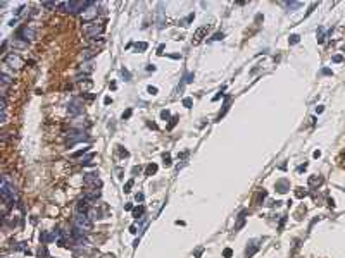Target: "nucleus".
<instances>
[{
	"mask_svg": "<svg viewBox=\"0 0 345 258\" xmlns=\"http://www.w3.org/2000/svg\"><path fill=\"white\" fill-rule=\"evenodd\" d=\"M192 103H193L192 98H185V100H183V105H185V107H192Z\"/></svg>",
	"mask_w": 345,
	"mask_h": 258,
	"instance_id": "obj_24",
	"label": "nucleus"
},
{
	"mask_svg": "<svg viewBox=\"0 0 345 258\" xmlns=\"http://www.w3.org/2000/svg\"><path fill=\"white\" fill-rule=\"evenodd\" d=\"M333 60H335V62H340V60H342V57H340V55H335V57H333Z\"/></svg>",
	"mask_w": 345,
	"mask_h": 258,
	"instance_id": "obj_34",
	"label": "nucleus"
},
{
	"mask_svg": "<svg viewBox=\"0 0 345 258\" xmlns=\"http://www.w3.org/2000/svg\"><path fill=\"white\" fill-rule=\"evenodd\" d=\"M68 110H69V114H71V115H78V114H81L83 109H81V103H80V100H73V102L69 103Z\"/></svg>",
	"mask_w": 345,
	"mask_h": 258,
	"instance_id": "obj_12",
	"label": "nucleus"
},
{
	"mask_svg": "<svg viewBox=\"0 0 345 258\" xmlns=\"http://www.w3.org/2000/svg\"><path fill=\"white\" fill-rule=\"evenodd\" d=\"M323 184V177L321 175H310L309 177V186L310 188H319Z\"/></svg>",
	"mask_w": 345,
	"mask_h": 258,
	"instance_id": "obj_13",
	"label": "nucleus"
},
{
	"mask_svg": "<svg viewBox=\"0 0 345 258\" xmlns=\"http://www.w3.org/2000/svg\"><path fill=\"white\" fill-rule=\"evenodd\" d=\"M83 31H85V35L90 36V38H98V36H102V33L105 31V26H104V22H90V24H86V26L83 28Z\"/></svg>",
	"mask_w": 345,
	"mask_h": 258,
	"instance_id": "obj_4",
	"label": "nucleus"
},
{
	"mask_svg": "<svg viewBox=\"0 0 345 258\" xmlns=\"http://www.w3.org/2000/svg\"><path fill=\"white\" fill-rule=\"evenodd\" d=\"M171 164V157L169 155H164V165H169Z\"/></svg>",
	"mask_w": 345,
	"mask_h": 258,
	"instance_id": "obj_27",
	"label": "nucleus"
},
{
	"mask_svg": "<svg viewBox=\"0 0 345 258\" xmlns=\"http://www.w3.org/2000/svg\"><path fill=\"white\" fill-rule=\"evenodd\" d=\"M93 4H95V2H74V0H71V2L61 4V9L64 12H69V14H78V12L83 14V12H85L90 5H93Z\"/></svg>",
	"mask_w": 345,
	"mask_h": 258,
	"instance_id": "obj_2",
	"label": "nucleus"
},
{
	"mask_svg": "<svg viewBox=\"0 0 345 258\" xmlns=\"http://www.w3.org/2000/svg\"><path fill=\"white\" fill-rule=\"evenodd\" d=\"M4 64H5L7 67H10V69H22L24 67V60L21 59L17 54H7L5 59H4Z\"/></svg>",
	"mask_w": 345,
	"mask_h": 258,
	"instance_id": "obj_5",
	"label": "nucleus"
},
{
	"mask_svg": "<svg viewBox=\"0 0 345 258\" xmlns=\"http://www.w3.org/2000/svg\"><path fill=\"white\" fill-rule=\"evenodd\" d=\"M142 200H143V195H142V193H138V195H136V201H142Z\"/></svg>",
	"mask_w": 345,
	"mask_h": 258,
	"instance_id": "obj_33",
	"label": "nucleus"
},
{
	"mask_svg": "<svg viewBox=\"0 0 345 258\" xmlns=\"http://www.w3.org/2000/svg\"><path fill=\"white\" fill-rule=\"evenodd\" d=\"M131 115V110H126V114H123V119H128Z\"/></svg>",
	"mask_w": 345,
	"mask_h": 258,
	"instance_id": "obj_32",
	"label": "nucleus"
},
{
	"mask_svg": "<svg viewBox=\"0 0 345 258\" xmlns=\"http://www.w3.org/2000/svg\"><path fill=\"white\" fill-rule=\"evenodd\" d=\"M298 40H300V36H298V35H292V36H290V43H292V45L298 43Z\"/></svg>",
	"mask_w": 345,
	"mask_h": 258,
	"instance_id": "obj_22",
	"label": "nucleus"
},
{
	"mask_svg": "<svg viewBox=\"0 0 345 258\" xmlns=\"http://www.w3.org/2000/svg\"><path fill=\"white\" fill-rule=\"evenodd\" d=\"M286 188H288L286 181H280V182H276V189H278L280 193H285V191H286Z\"/></svg>",
	"mask_w": 345,
	"mask_h": 258,
	"instance_id": "obj_15",
	"label": "nucleus"
},
{
	"mask_svg": "<svg viewBox=\"0 0 345 258\" xmlns=\"http://www.w3.org/2000/svg\"><path fill=\"white\" fill-rule=\"evenodd\" d=\"M83 181H85L86 186H97V188L100 186V179H98V174H97V172H88V174H85Z\"/></svg>",
	"mask_w": 345,
	"mask_h": 258,
	"instance_id": "obj_8",
	"label": "nucleus"
},
{
	"mask_svg": "<svg viewBox=\"0 0 345 258\" xmlns=\"http://www.w3.org/2000/svg\"><path fill=\"white\" fill-rule=\"evenodd\" d=\"M85 198H86L88 201L98 200V198H100V189L97 188V186H86V189H85Z\"/></svg>",
	"mask_w": 345,
	"mask_h": 258,
	"instance_id": "obj_7",
	"label": "nucleus"
},
{
	"mask_svg": "<svg viewBox=\"0 0 345 258\" xmlns=\"http://www.w3.org/2000/svg\"><path fill=\"white\" fill-rule=\"evenodd\" d=\"M135 48H136V50H145V48H147V43H136V45H135Z\"/></svg>",
	"mask_w": 345,
	"mask_h": 258,
	"instance_id": "obj_25",
	"label": "nucleus"
},
{
	"mask_svg": "<svg viewBox=\"0 0 345 258\" xmlns=\"http://www.w3.org/2000/svg\"><path fill=\"white\" fill-rule=\"evenodd\" d=\"M76 212H78V213H88L90 212V203L86 198L78 200V203H76Z\"/></svg>",
	"mask_w": 345,
	"mask_h": 258,
	"instance_id": "obj_11",
	"label": "nucleus"
},
{
	"mask_svg": "<svg viewBox=\"0 0 345 258\" xmlns=\"http://www.w3.org/2000/svg\"><path fill=\"white\" fill-rule=\"evenodd\" d=\"M224 257H226V258L231 257V250H224Z\"/></svg>",
	"mask_w": 345,
	"mask_h": 258,
	"instance_id": "obj_31",
	"label": "nucleus"
},
{
	"mask_svg": "<svg viewBox=\"0 0 345 258\" xmlns=\"http://www.w3.org/2000/svg\"><path fill=\"white\" fill-rule=\"evenodd\" d=\"M93 5H95V4H93ZM93 5H90V7L81 14V21H83V22H86V24H90V22H95V19H97V14H98V10H97Z\"/></svg>",
	"mask_w": 345,
	"mask_h": 258,
	"instance_id": "obj_6",
	"label": "nucleus"
},
{
	"mask_svg": "<svg viewBox=\"0 0 345 258\" xmlns=\"http://www.w3.org/2000/svg\"><path fill=\"white\" fill-rule=\"evenodd\" d=\"M12 47H17V48H24V47H28V42H21L19 38H16L12 42Z\"/></svg>",
	"mask_w": 345,
	"mask_h": 258,
	"instance_id": "obj_16",
	"label": "nucleus"
},
{
	"mask_svg": "<svg viewBox=\"0 0 345 258\" xmlns=\"http://www.w3.org/2000/svg\"><path fill=\"white\" fill-rule=\"evenodd\" d=\"M97 54V50H92V48H85L81 52V59L83 60H86V59H90V57H93Z\"/></svg>",
	"mask_w": 345,
	"mask_h": 258,
	"instance_id": "obj_14",
	"label": "nucleus"
},
{
	"mask_svg": "<svg viewBox=\"0 0 345 258\" xmlns=\"http://www.w3.org/2000/svg\"><path fill=\"white\" fill-rule=\"evenodd\" d=\"M295 195H297V198H304V196L307 195V191H302V188H297Z\"/></svg>",
	"mask_w": 345,
	"mask_h": 258,
	"instance_id": "obj_21",
	"label": "nucleus"
},
{
	"mask_svg": "<svg viewBox=\"0 0 345 258\" xmlns=\"http://www.w3.org/2000/svg\"><path fill=\"white\" fill-rule=\"evenodd\" d=\"M207 31H209V26H202V28H199L195 33H193V38H192V43L193 45H197V43H200L204 38L207 36Z\"/></svg>",
	"mask_w": 345,
	"mask_h": 258,
	"instance_id": "obj_9",
	"label": "nucleus"
},
{
	"mask_svg": "<svg viewBox=\"0 0 345 258\" xmlns=\"http://www.w3.org/2000/svg\"><path fill=\"white\" fill-rule=\"evenodd\" d=\"M223 38V33H216V35L212 36V40H221Z\"/></svg>",
	"mask_w": 345,
	"mask_h": 258,
	"instance_id": "obj_29",
	"label": "nucleus"
},
{
	"mask_svg": "<svg viewBox=\"0 0 345 258\" xmlns=\"http://www.w3.org/2000/svg\"><path fill=\"white\" fill-rule=\"evenodd\" d=\"M142 213H143V207H138V208H135V210H133V215L136 217V219H138L140 215H142Z\"/></svg>",
	"mask_w": 345,
	"mask_h": 258,
	"instance_id": "obj_20",
	"label": "nucleus"
},
{
	"mask_svg": "<svg viewBox=\"0 0 345 258\" xmlns=\"http://www.w3.org/2000/svg\"><path fill=\"white\" fill-rule=\"evenodd\" d=\"M17 38H19V40H22V42L31 40V38H34V29L33 28H28V26L21 28L19 33H17Z\"/></svg>",
	"mask_w": 345,
	"mask_h": 258,
	"instance_id": "obj_10",
	"label": "nucleus"
},
{
	"mask_svg": "<svg viewBox=\"0 0 345 258\" xmlns=\"http://www.w3.org/2000/svg\"><path fill=\"white\" fill-rule=\"evenodd\" d=\"M344 165H345V155H344Z\"/></svg>",
	"mask_w": 345,
	"mask_h": 258,
	"instance_id": "obj_35",
	"label": "nucleus"
},
{
	"mask_svg": "<svg viewBox=\"0 0 345 258\" xmlns=\"http://www.w3.org/2000/svg\"><path fill=\"white\" fill-rule=\"evenodd\" d=\"M131 186H133V179L126 182V186H124V191H126V193H128V191H131Z\"/></svg>",
	"mask_w": 345,
	"mask_h": 258,
	"instance_id": "obj_26",
	"label": "nucleus"
},
{
	"mask_svg": "<svg viewBox=\"0 0 345 258\" xmlns=\"http://www.w3.org/2000/svg\"><path fill=\"white\" fill-rule=\"evenodd\" d=\"M0 193H2L4 201L9 203V205H14V201L17 200V189H16V186H14V181H10V177H9L7 174L2 177Z\"/></svg>",
	"mask_w": 345,
	"mask_h": 258,
	"instance_id": "obj_1",
	"label": "nucleus"
},
{
	"mask_svg": "<svg viewBox=\"0 0 345 258\" xmlns=\"http://www.w3.org/2000/svg\"><path fill=\"white\" fill-rule=\"evenodd\" d=\"M73 224H74L76 229L81 230V232H90L93 229V220L88 217V213H78L76 212L74 219H73Z\"/></svg>",
	"mask_w": 345,
	"mask_h": 258,
	"instance_id": "obj_3",
	"label": "nucleus"
},
{
	"mask_svg": "<svg viewBox=\"0 0 345 258\" xmlns=\"http://www.w3.org/2000/svg\"><path fill=\"white\" fill-rule=\"evenodd\" d=\"M155 170H157V165H155V164H150V165L147 167V175H152Z\"/></svg>",
	"mask_w": 345,
	"mask_h": 258,
	"instance_id": "obj_19",
	"label": "nucleus"
},
{
	"mask_svg": "<svg viewBox=\"0 0 345 258\" xmlns=\"http://www.w3.org/2000/svg\"><path fill=\"white\" fill-rule=\"evenodd\" d=\"M285 5L288 9H298V7H302V2H286Z\"/></svg>",
	"mask_w": 345,
	"mask_h": 258,
	"instance_id": "obj_18",
	"label": "nucleus"
},
{
	"mask_svg": "<svg viewBox=\"0 0 345 258\" xmlns=\"http://www.w3.org/2000/svg\"><path fill=\"white\" fill-rule=\"evenodd\" d=\"M80 71H81L83 74H86V76H88L90 72H92V65H90V64H81Z\"/></svg>",
	"mask_w": 345,
	"mask_h": 258,
	"instance_id": "obj_17",
	"label": "nucleus"
},
{
	"mask_svg": "<svg viewBox=\"0 0 345 258\" xmlns=\"http://www.w3.org/2000/svg\"><path fill=\"white\" fill-rule=\"evenodd\" d=\"M192 77H193V74H186V76H185V83H190V81H192Z\"/></svg>",
	"mask_w": 345,
	"mask_h": 258,
	"instance_id": "obj_28",
	"label": "nucleus"
},
{
	"mask_svg": "<svg viewBox=\"0 0 345 258\" xmlns=\"http://www.w3.org/2000/svg\"><path fill=\"white\" fill-rule=\"evenodd\" d=\"M43 7H47V9H54V7H57V4H55V2H43Z\"/></svg>",
	"mask_w": 345,
	"mask_h": 258,
	"instance_id": "obj_23",
	"label": "nucleus"
},
{
	"mask_svg": "<svg viewBox=\"0 0 345 258\" xmlns=\"http://www.w3.org/2000/svg\"><path fill=\"white\" fill-rule=\"evenodd\" d=\"M148 93H152V95H155V93H157V88H152V86H150V88H148Z\"/></svg>",
	"mask_w": 345,
	"mask_h": 258,
	"instance_id": "obj_30",
	"label": "nucleus"
}]
</instances>
